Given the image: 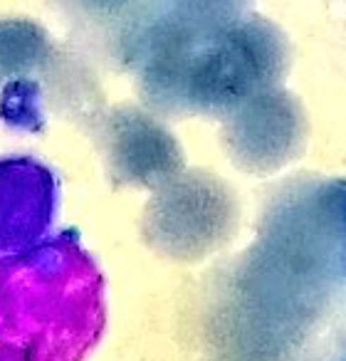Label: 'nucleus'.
Segmentation results:
<instances>
[{
	"instance_id": "f257e3e1",
	"label": "nucleus",
	"mask_w": 346,
	"mask_h": 361,
	"mask_svg": "<svg viewBox=\"0 0 346 361\" xmlns=\"http://www.w3.org/2000/svg\"><path fill=\"white\" fill-rule=\"evenodd\" d=\"M104 322V280L75 231L0 262V361H85Z\"/></svg>"
},
{
	"instance_id": "f03ea898",
	"label": "nucleus",
	"mask_w": 346,
	"mask_h": 361,
	"mask_svg": "<svg viewBox=\"0 0 346 361\" xmlns=\"http://www.w3.org/2000/svg\"><path fill=\"white\" fill-rule=\"evenodd\" d=\"M57 178L30 156L0 159V262L50 238L57 213Z\"/></svg>"
},
{
	"instance_id": "7ed1b4c3",
	"label": "nucleus",
	"mask_w": 346,
	"mask_h": 361,
	"mask_svg": "<svg viewBox=\"0 0 346 361\" xmlns=\"http://www.w3.org/2000/svg\"><path fill=\"white\" fill-rule=\"evenodd\" d=\"M106 159L121 183L151 186L178 169V149L159 124L134 111L111 116L106 129Z\"/></svg>"
}]
</instances>
